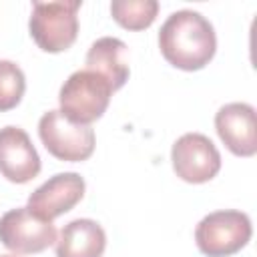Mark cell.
Listing matches in <instances>:
<instances>
[{
	"label": "cell",
	"instance_id": "15",
	"mask_svg": "<svg viewBox=\"0 0 257 257\" xmlns=\"http://www.w3.org/2000/svg\"><path fill=\"white\" fill-rule=\"evenodd\" d=\"M0 257H16V255H0Z\"/></svg>",
	"mask_w": 257,
	"mask_h": 257
},
{
	"label": "cell",
	"instance_id": "5",
	"mask_svg": "<svg viewBox=\"0 0 257 257\" xmlns=\"http://www.w3.org/2000/svg\"><path fill=\"white\" fill-rule=\"evenodd\" d=\"M38 137L44 149L58 161L80 163L94 151V131L90 124H76L60 110H48L40 116Z\"/></svg>",
	"mask_w": 257,
	"mask_h": 257
},
{
	"label": "cell",
	"instance_id": "7",
	"mask_svg": "<svg viewBox=\"0 0 257 257\" xmlns=\"http://www.w3.org/2000/svg\"><path fill=\"white\" fill-rule=\"evenodd\" d=\"M171 161L177 177L187 183H207L221 169V155L213 141L201 133L179 137L171 151Z\"/></svg>",
	"mask_w": 257,
	"mask_h": 257
},
{
	"label": "cell",
	"instance_id": "2",
	"mask_svg": "<svg viewBox=\"0 0 257 257\" xmlns=\"http://www.w3.org/2000/svg\"><path fill=\"white\" fill-rule=\"evenodd\" d=\"M110 96V84L100 74L82 68L72 72L60 86V112L76 124H90L104 114Z\"/></svg>",
	"mask_w": 257,
	"mask_h": 257
},
{
	"label": "cell",
	"instance_id": "6",
	"mask_svg": "<svg viewBox=\"0 0 257 257\" xmlns=\"http://www.w3.org/2000/svg\"><path fill=\"white\" fill-rule=\"evenodd\" d=\"M0 241L18 255L40 253L56 243V227L44 221L28 207H16L0 217Z\"/></svg>",
	"mask_w": 257,
	"mask_h": 257
},
{
	"label": "cell",
	"instance_id": "10",
	"mask_svg": "<svg viewBox=\"0 0 257 257\" xmlns=\"http://www.w3.org/2000/svg\"><path fill=\"white\" fill-rule=\"evenodd\" d=\"M0 173L18 185L32 181L40 173V157L20 126L0 128Z\"/></svg>",
	"mask_w": 257,
	"mask_h": 257
},
{
	"label": "cell",
	"instance_id": "3",
	"mask_svg": "<svg viewBox=\"0 0 257 257\" xmlns=\"http://www.w3.org/2000/svg\"><path fill=\"white\" fill-rule=\"evenodd\" d=\"M80 2H34L30 14V36L44 52H62L78 36Z\"/></svg>",
	"mask_w": 257,
	"mask_h": 257
},
{
	"label": "cell",
	"instance_id": "9",
	"mask_svg": "<svg viewBox=\"0 0 257 257\" xmlns=\"http://www.w3.org/2000/svg\"><path fill=\"white\" fill-rule=\"evenodd\" d=\"M215 128L225 147L237 157L257 153V118L255 108L247 102H229L215 114Z\"/></svg>",
	"mask_w": 257,
	"mask_h": 257
},
{
	"label": "cell",
	"instance_id": "11",
	"mask_svg": "<svg viewBox=\"0 0 257 257\" xmlns=\"http://www.w3.org/2000/svg\"><path fill=\"white\" fill-rule=\"evenodd\" d=\"M86 70L100 74L114 90L122 88L128 80V60H126V44L114 36H102L94 40L86 52Z\"/></svg>",
	"mask_w": 257,
	"mask_h": 257
},
{
	"label": "cell",
	"instance_id": "8",
	"mask_svg": "<svg viewBox=\"0 0 257 257\" xmlns=\"http://www.w3.org/2000/svg\"><path fill=\"white\" fill-rule=\"evenodd\" d=\"M84 179L78 173H58L28 197L26 207L40 219L52 221L68 213L84 197Z\"/></svg>",
	"mask_w": 257,
	"mask_h": 257
},
{
	"label": "cell",
	"instance_id": "13",
	"mask_svg": "<svg viewBox=\"0 0 257 257\" xmlns=\"http://www.w3.org/2000/svg\"><path fill=\"white\" fill-rule=\"evenodd\" d=\"M159 12L157 0H114L110 4L112 18L126 30L149 28Z\"/></svg>",
	"mask_w": 257,
	"mask_h": 257
},
{
	"label": "cell",
	"instance_id": "1",
	"mask_svg": "<svg viewBox=\"0 0 257 257\" xmlns=\"http://www.w3.org/2000/svg\"><path fill=\"white\" fill-rule=\"evenodd\" d=\"M159 48L169 64L181 70H201L215 56L213 24L195 10L173 12L159 30Z\"/></svg>",
	"mask_w": 257,
	"mask_h": 257
},
{
	"label": "cell",
	"instance_id": "14",
	"mask_svg": "<svg viewBox=\"0 0 257 257\" xmlns=\"http://www.w3.org/2000/svg\"><path fill=\"white\" fill-rule=\"evenodd\" d=\"M26 78L22 68L12 60H0V112L12 110L24 96Z\"/></svg>",
	"mask_w": 257,
	"mask_h": 257
},
{
	"label": "cell",
	"instance_id": "4",
	"mask_svg": "<svg viewBox=\"0 0 257 257\" xmlns=\"http://www.w3.org/2000/svg\"><path fill=\"white\" fill-rule=\"evenodd\" d=\"M251 233V219L245 213L225 209L209 213L199 221L195 241L207 257H229L249 243Z\"/></svg>",
	"mask_w": 257,
	"mask_h": 257
},
{
	"label": "cell",
	"instance_id": "12",
	"mask_svg": "<svg viewBox=\"0 0 257 257\" xmlns=\"http://www.w3.org/2000/svg\"><path fill=\"white\" fill-rule=\"evenodd\" d=\"M104 247L106 233L92 219H74L66 223L54 243L56 257H102Z\"/></svg>",
	"mask_w": 257,
	"mask_h": 257
}]
</instances>
